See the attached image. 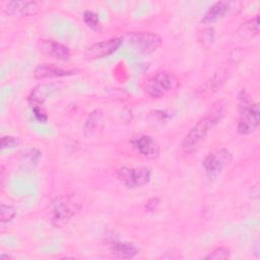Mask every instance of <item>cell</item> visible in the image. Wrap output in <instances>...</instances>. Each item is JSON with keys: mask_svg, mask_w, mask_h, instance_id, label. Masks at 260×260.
Instances as JSON below:
<instances>
[{"mask_svg": "<svg viewBox=\"0 0 260 260\" xmlns=\"http://www.w3.org/2000/svg\"><path fill=\"white\" fill-rule=\"evenodd\" d=\"M81 205L73 195L58 196L49 206V217L53 226L63 228L80 210Z\"/></svg>", "mask_w": 260, "mask_h": 260, "instance_id": "cell-2", "label": "cell"}, {"mask_svg": "<svg viewBox=\"0 0 260 260\" xmlns=\"http://www.w3.org/2000/svg\"><path fill=\"white\" fill-rule=\"evenodd\" d=\"M223 113L224 105L221 102H216L213 104L212 107L206 112V114L198 120V122L183 138L181 143V150L186 154L195 151L206 138L209 130L220 121Z\"/></svg>", "mask_w": 260, "mask_h": 260, "instance_id": "cell-1", "label": "cell"}, {"mask_svg": "<svg viewBox=\"0 0 260 260\" xmlns=\"http://www.w3.org/2000/svg\"><path fill=\"white\" fill-rule=\"evenodd\" d=\"M132 147L141 156L154 159L159 155V145L150 135H139L131 140Z\"/></svg>", "mask_w": 260, "mask_h": 260, "instance_id": "cell-9", "label": "cell"}, {"mask_svg": "<svg viewBox=\"0 0 260 260\" xmlns=\"http://www.w3.org/2000/svg\"><path fill=\"white\" fill-rule=\"evenodd\" d=\"M174 79L170 72L166 70L155 72L146 82L145 91L152 99L165 96L173 87Z\"/></svg>", "mask_w": 260, "mask_h": 260, "instance_id": "cell-7", "label": "cell"}, {"mask_svg": "<svg viewBox=\"0 0 260 260\" xmlns=\"http://www.w3.org/2000/svg\"><path fill=\"white\" fill-rule=\"evenodd\" d=\"M82 19L90 29L94 31H100L102 29V23L98 13L90 10H86L83 12Z\"/></svg>", "mask_w": 260, "mask_h": 260, "instance_id": "cell-19", "label": "cell"}, {"mask_svg": "<svg viewBox=\"0 0 260 260\" xmlns=\"http://www.w3.org/2000/svg\"><path fill=\"white\" fill-rule=\"evenodd\" d=\"M230 10V3L225 1H218L215 2L213 5L209 7L202 18V23L209 24L212 23L220 18H222Z\"/></svg>", "mask_w": 260, "mask_h": 260, "instance_id": "cell-16", "label": "cell"}, {"mask_svg": "<svg viewBox=\"0 0 260 260\" xmlns=\"http://www.w3.org/2000/svg\"><path fill=\"white\" fill-rule=\"evenodd\" d=\"M231 257V251L228 247L221 246V247H217L214 250H212L208 255H206L204 257V259H229Z\"/></svg>", "mask_w": 260, "mask_h": 260, "instance_id": "cell-21", "label": "cell"}, {"mask_svg": "<svg viewBox=\"0 0 260 260\" xmlns=\"http://www.w3.org/2000/svg\"><path fill=\"white\" fill-rule=\"evenodd\" d=\"M150 169L147 167H121L116 170L118 180L129 189L140 188L148 184L150 181Z\"/></svg>", "mask_w": 260, "mask_h": 260, "instance_id": "cell-4", "label": "cell"}, {"mask_svg": "<svg viewBox=\"0 0 260 260\" xmlns=\"http://www.w3.org/2000/svg\"><path fill=\"white\" fill-rule=\"evenodd\" d=\"M41 156H42V152L39 149L29 148L22 153L21 165H23L24 168H26V167L31 168L38 164Z\"/></svg>", "mask_w": 260, "mask_h": 260, "instance_id": "cell-18", "label": "cell"}, {"mask_svg": "<svg viewBox=\"0 0 260 260\" xmlns=\"http://www.w3.org/2000/svg\"><path fill=\"white\" fill-rule=\"evenodd\" d=\"M159 203H160L159 198H156V197L150 198L146 202V204H145V211L146 212H153V211H155L157 209Z\"/></svg>", "mask_w": 260, "mask_h": 260, "instance_id": "cell-24", "label": "cell"}, {"mask_svg": "<svg viewBox=\"0 0 260 260\" xmlns=\"http://www.w3.org/2000/svg\"><path fill=\"white\" fill-rule=\"evenodd\" d=\"M260 123V109L258 103H253L245 91L240 95V117L237 130L242 135L253 133Z\"/></svg>", "mask_w": 260, "mask_h": 260, "instance_id": "cell-3", "label": "cell"}, {"mask_svg": "<svg viewBox=\"0 0 260 260\" xmlns=\"http://www.w3.org/2000/svg\"><path fill=\"white\" fill-rule=\"evenodd\" d=\"M55 89L56 87L53 84H49V83L38 84L27 96V102L29 106L31 108L37 106H42L44 102L55 91Z\"/></svg>", "mask_w": 260, "mask_h": 260, "instance_id": "cell-15", "label": "cell"}, {"mask_svg": "<svg viewBox=\"0 0 260 260\" xmlns=\"http://www.w3.org/2000/svg\"><path fill=\"white\" fill-rule=\"evenodd\" d=\"M19 144L20 140L18 137L10 135H4L1 137V150L17 147Z\"/></svg>", "mask_w": 260, "mask_h": 260, "instance_id": "cell-22", "label": "cell"}, {"mask_svg": "<svg viewBox=\"0 0 260 260\" xmlns=\"http://www.w3.org/2000/svg\"><path fill=\"white\" fill-rule=\"evenodd\" d=\"M139 252L140 249L130 242H114L111 246V255L117 259H132Z\"/></svg>", "mask_w": 260, "mask_h": 260, "instance_id": "cell-14", "label": "cell"}, {"mask_svg": "<svg viewBox=\"0 0 260 260\" xmlns=\"http://www.w3.org/2000/svg\"><path fill=\"white\" fill-rule=\"evenodd\" d=\"M128 45L138 53L149 54L154 52L161 44L158 35L149 31L130 32L126 36Z\"/></svg>", "mask_w": 260, "mask_h": 260, "instance_id": "cell-5", "label": "cell"}, {"mask_svg": "<svg viewBox=\"0 0 260 260\" xmlns=\"http://www.w3.org/2000/svg\"><path fill=\"white\" fill-rule=\"evenodd\" d=\"M32 114L36 118L37 121L41 122V123H46L48 121V116L47 113L45 112V110L42 108V106H37V107H32Z\"/></svg>", "mask_w": 260, "mask_h": 260, "instance_id": "cell-23", "label": "cell"}, {"mask_svg": "<svg viewBox=\"0 0 260 260\" xmlns=\"http://www.w3.org/2000/svg\"><path fill=\"white\" fill-rule=\"evenodd\" d=\"M105 125V117L102 110L96 109L89 113L84 126H83V134L87 138H91L100 134Z\"/></svg>", "mask_w": 260, "mask_h": 260, "instance_id": "cell-13", "label": "cell"}, {"mask_svg": "<svg viewBox=\"0 0 260 260\" xmlns=\"http://www.w3.org/2000/svg\"><path fill=\"white\" fill-rule=\"evenodd\" d=\"M202 38L200 39L201 42L203 43H211L212 40H213V28L211 27H208V28H205L203 31H202Z\"/></svg>", "mask_w": 260, "mask_h": 260, "instance_id": "cell-25", "label": "cell"}, {"mask_svg": "<svg viewBox=\"0 0 260 260\" xmlns=\"http://www.w3.org/2000/svg\"><path fill=\"white\" fill-rule=\"evenodd\" d=\"M80 71L77 69H65L56 64L43 63L39 64L32 74L36 79H47V78H56V77H64L70 76L73 74H77Z\"/></svg>", "mask_w": 260, "mask_h": 260, "instance_id": "cell-10", "label": "cell"}, {"mask_svg": "<svg viewBox=\"0 0 260 260\" xmlns=\"http://www.w3.org/2000/svg\"><path fill=\"white\" fill-rule=\"evenodd\" d=\"M41 5L36 1H9L6 3L5 12L10 16L27 17L37 14Z\"/></svg>", "mask_w": 260, "mask_h": 260, "instance_id": "cell-11", "label": "cell"}, {"mask_svg": "<svg viewBox=\"0 0 260 260\" xmlns=\"http://www.w3.org/2000/svg\"><path fill=\"white\" fill-rule=\"evenodd\" d=\"M232 159L233 154L229 149L218 148L205 156L202 160V168L207 176L211 178L217 177Z\"/></svg>", "mask_w": 260, "mask_h": 260, "instance_id": "cell-6", "label": "cell"}, {"mask_svg": "<svg viewBox=\"0 0 260 260\" xmlns=\"http://www.w3.org/2000/svg\"><path fill=\"white\" fill-rule=\"evenodd\" d=\"M17 209L13 205L2 203L0 206V220L2 223L9 222L15 215Z\"/></svg>", "mask_w": 260, "mask_h": 260, "instance_id": "cell-20", "label": "cell"}, {"mask_svg": "<svg viewBox=\"0 0 260 260\" xmlns=\"http://www.w3.org/2000/svg\"><path fill=\"white\" fill-rule=\"evenodd\" d=\"M13 258H14V257L11 256V255H9V254H8V255H7V254H1V255H0V259H1V260H4V259H13Z\"/></svg>", "mask_w": 260, "mask_h": 260, "instance_id": "cell-26", "label": "cell"}, {"mask_svg": "<svg viewBox=\"0 0 260 260\" xmlns=\"http://www.w3.org/2000/svg\"><path fill=\"white\" fill-rule=\"evenodd\" d=\"M39 50L43 54L61 61H66L70 57V50L64 44L55 40H41Z\"/></svg>", "mask_w": 260, "mask_h": 260, "instance_id": "cell-12", "label": "cell"}, {"mask_svg": "<svg viewBox=\"0 0 260 260\" xmlns=\"http://www.w3.org/2000/svg\"><path fill=\"white\" fill-rule=\"evenodd\" d=\"M238 35L243 39H253L259 34V15H255L253 18L243 22L238 30Z\"/></svg>", "mask_w": 260, "mask_h": 260, "instance_id": "cell-17", "label": "cell"}, {"mask_svg": "<svg viewBox=\"0 0 260 260\" xmlns=\"http://www.w3.org/2000/svg\"><path fill=\"white\" fill-rule=\"evenodd\" d=\"M122 38H111L95 44H92L84 51V57L87 60H95L108 57L115 53L122 45Z\"/></svg>", "mask_w": 260, "mask_h": 260, "instance_id": "cell-8", "label": "cell"}]
</instances>
